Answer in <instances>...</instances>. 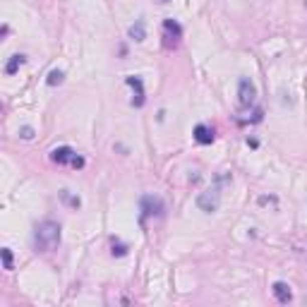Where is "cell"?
Wrapping results in <instances>:
<instances>
[{"label": "cell", "instance_id": "14", "mask_svg": "<svg viewBox=\"0 0 307 307\" xmlns=\"http://www.w3.org/2000/svg\"><path fill=\"white\" fill-rule=\"evenodd\" d=\"M3 264H5V269H8V271L12 269V252L8 250V247H3Z\"/></svg>", "mask_w": 307, "mask_h": 307}, {"label": "cell", "instance_id": "5", "mask_svg": "<svg viewBox=\"0 0 307 307\" xmlns=\"http://www.w3.org/2000/svg\"><path fill=\"white\" fill-rule=\"evenodd\" d=\"M164 39L166 46H176L180 39H183V27L176 22V20H166L164 22Z\"/></svg>", "mask_w": 307, "mask_h": 307}, {"label": "cell", "instance_id": "17", "mask_svg": "<svg viewBox=\"0 0 307 307\" xmlns=\"http://www.w3.org/2000/svg\"><path fill=\"white\" fill-rule=\"evenodd\" d=\"M72 168H84V159H82V156H75V161H72Z\"/></svg>", "mask_w": 307, "mask_h": 307}, {"label": "cell", "instance_id": "10", "mask_svg": "<svg viewBox=\"0 0 307 307\" xmlns=\"http://www.w3.org/2000/svg\"><path fill=\"white\" fill-rule=\"evenodd\" d=\"M24 63H27V58H24V55H20V53L12 55L10 60H8V65H5V72H8V75H15V72L24 65Z\"/></svg>", "mask_w": 307, "mask_h": 307}, {"label": "cell", "instance_id": "15", "mask_svg": "<svg viewBox=\"0 0 307 307\" xmlns=\"http://www.w3.org/2000/svg\"><path fill=\"white\" fill-rule=\"evenodd\" d=\"M20 137H22V139H34V127H29V125L22 127V130H20Z\"/></svg>", "mask_w": 307, "mask_h": 307}, {"label": "cell", "instance_id": "16", "mask_svg": "<svg viewBox=\"0 0 307 307\" xmlns=\"http://www.w3.org/2000/svg\"><path fill=\"white\" fill-rule=\"evenodd\" d=\"M113 254H118V257H125V254H127V247H125V245H115V242H113Z\"/></svg>", "mask_w": 307, "mask_h": 307}, {"label": "cell", "instance_id": "11", "mask_svg": "<svg viewBox=\"0 0 307 307\" xmlns=\"http://www.w3.org/2000/svg\"><path fill=\"white\" fill-rule=\"evenodd\" d=\"M130 39L134 41H144L146 39V29H144V20H137V22L130 27Z\"/></svg>", "mask_w": 307, "mask_h": 307}, {"label": "cell", "instance_id": "2", "mask_svg": "<svg viewBox=\"0 0 307 307\" xmlns=\"http://www.w3.org/2000/svg\"><path fill=\"white\" fill-rule=\"evenodd\" d=\"M197 207L202 209V211H207V214L219 211V207H221V187L214 185V187H209V190H204V192H199Z\"/></svg>", "mask_w": 307, "mask_h": 307}, {"label": "cell", "instance_id": "9", "mask_svg": "<svg viewBox=\"0 0 307 307\" xmlns=\"http://www.w3.org/2000/svg\"><path fill=\"white\" fill-rule=\"evenodd\" d=\"M195 139H197L199 144H211L214 142V130L207 127V125H197V127H195Z\"/></svg>", "mask_w": 307, "mask_h": 307}, {"label": "cell", "instance_id": "20", "mask_svg": "<svg viewBox=\"0 0 307 307\" xmlns=\"http://www.w3.org/2000/svg\"><path fill=\"white\" fill-rule=\"evenodd\" d=\"M305 8H307V3H305Z\"/></svg>", "mask_w": 307, "mask_h": 307}, {"label": "cell", "instance_id": "13", "mask_svg": "<svg viewBox=\"0 0 307 307\" xmlns=\"http://www.w3.org/2000/svg\"><path fill=\"white\" fill-rule=\"evenodd\" d=\"M60 199H63L65 204H70L72 209H79V204H82L79 197H72V195H70V190H63V192H60Z\"/></svg>", "mask_w": 307, "mask_h": 307}, {"label": "cell", "instance_id": "12", "mask_svg": "<svg viewBox=\"0 0 307 307\" xmlns=\"http://www.w3.org/2000/svg\"><path fill=\"white\" fill-rule=\"evenodd\" d=\"M63 79H65V72H63V70H53V72L48 75V79H46V84H48V87H55V84H60Z\"/></svg>", "mask_w": 307, "mask_h": 307}, {"label": "cell", "instance_id": "18", "mask_svg": "<svg viewBox=\"0 0 307 307\" xmlns=\"http://www.w3.org/2000/svg\"><path fill=\"white\" fill-rule=\"evenodd\" d=\"M159 3H168V0H159Z\"/></svg>", "mask_w": 307, "mask_h": 307}, {"label": "cell", "instance_id": "8", "mask_svg": "<svg viewBox=\"0 0 307 307\" xmlns=\"http://www.w3.org/2000/svg\"><path fill=\"white\" fill-rule=\"evenodd\" d=\"M271 290H274V295H276V300L278 302H290L293 300V293H290V285L288 283H283V281H276L274 285H271Z\"/></svg>", "mask_w": 307, "mask_h": 307}, {"label": "cell", "instance_id": "3", "mask_svg": "<svg viewBox=\"0 0 307 307\" xmlns=\"http://www.w3.org/2000/svg\"><path fill=\"white\" fill-rule=\"evenodd\" d=\"M238 101H240L242 108H250L257 101V87H254L252 79H247V77L240 79V84H238Z\"/></svg>", "mask_w": 307, "mask_h": 307}, {"label": "cell", "instance_id": "7", "mask_svg": "<svg viewBox=\"0 0 307 307\" xmlns=\"http://www.w3.org/2000/svg\"><path fill=\"white\" fill-rule=\"evenodd\" d=\"M75 149L72 146H58V149H53L51 151V159H53L55 164H70L72 166V161H75Z\"/></svg>", "mask_w": 307, "mask_h": 307}, {"label": "cell", "instance_id": "4", "mask_svg": "<svg viewBox=\"0 0 307 307\" xmlns=\"http://www.w3.org/2000/svg\"><path fill=\"white\" fill-rule=\"evenodd\" d=\"M146 216H164V202L159 197H151V195L142 197V219Z\"/></svg>", "mask_w": 307, "mask_h": 307}, {"label": "cell", "instance_id": "6", "mask_svg": "<svg viewBox=\"0 0 307 307\" xmlns=\"http://www.w3.org/2000/svg\"><path fill=\"white\" fill-rule=\"evenodd\" d=\"M125 82H127V84L134 89V99H132V106L142 108V106H144V84H142V79H139V77H134V75H130V77H125Z\"/></svg>", "mask_w": 307, "mask_h": 307}, {"label": "cell", "instance_id": "19", "mask_svg": "<svg viewBox=\"0 0 307 307\" xmlns=\"http://www.w3.org/2000/svg\"><path fill=\"white\" fill-rule=\"evenodd\" d=\"M305 302H307V297H305Z\"/></svg>", "mask_w": 307, "mask_h": 307}, {"label": "cell", "instance_id": "1", "mask_svg": "<svg viewBox=\"0 0 307 307\" xmlns=\"http://www.w3.org/2000/svg\"><path fill=\"white\" fill-rule=\"evenodd\" d=\"M60 223H55V221L46 219L41 221L36 228H34V242H36V247L41 250V252H53L55 247L60 245Z\"/></svg>", "mask_w": 307, "mask_h": 307}]
</instances>
